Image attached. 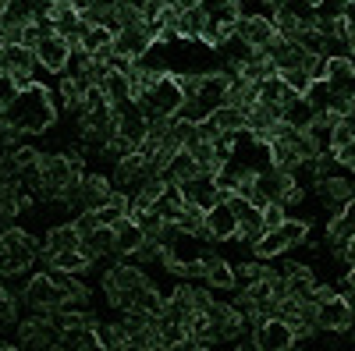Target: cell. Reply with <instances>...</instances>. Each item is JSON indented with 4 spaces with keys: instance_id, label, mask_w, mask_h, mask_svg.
<instances>
[{
    "instance_id": "6da1fadb",
    "label": "cell",
    "mask_w": 355,
    "mask_h": 351,
    "mask_svg": "<svg viewBox=\"0 0 355 351\" xmlns=\"http://www.w3.org/2000/svg\"><path fill=\"white\" fill-rule=\"evenodd\" d=\"M0 121L15 132H21V135H40L57 121V103H53V96L43 82L21 85V89L0 107Z\"/></svg>"
},
{
    "instance_id": "7a4b0ae2",
    "label": "cell",
    "mask_w": 355,
    "mask_h": 351,
    "mask_svg": "<svg viewBox=\"0 0 355 351\" xmlns=\"http://www.w3.org/2000/svg\"><path fill=\"white\" fill-rule=\"evenodd\" d=\"M135 103H139V110L150 117V121H153V117H174L178 110H182V103H185L182 82H178L174 71H164L150 89H142L135 96Z\"/></svg>"
},
{
    "instance_id": "3957f363",
    "label": "cell",
    "mask_w": 355,
    "mask_h": 351,
    "mask_svg": "<svg viewBox=\"0 0 355 351\" xmlns=\"http://www.w3.org/2000/svg\"><path fill=\"white\" fill-rule=\"evenodd\" d=\"M4 245H8V259H4V267H0V280L25 273L36 262L40 249H43L33 234L21 231V227H4Z\"/></svg>"
},
{
    "instance_id": "277c9868",
    "label": "cell",
    "mask_w": 355,
    "mask_h": 351,
    "mask_svg": "<svg viewBox=\"0 0 355 351\" xmlns=\"http://www.w3.org/2000/svg\"><path fill=\"white\" fill-rule=\"evenodd\" d=\"M36 50L25 46V43H4L0 46V75H8L18 89L21 85H33L36 82Z\"/></svg>"
},
{
    "instance_id": "5b68a950",
    "label": "cell",
    "mask_w": 355,
    "mask_h": 351,
    "mask_svg": "<svg viewBox=\"0 0 355 351\" xmlns=\"http://www.w3.org/2000/svg\"><path fill=\"white\" fill-rule=\"evenodd\" d=\"M21 302L28 309H64L68 305V295L61 284H53V277L43 270V273H33L21 287Z\"/></svg>"
},
{
    "instance_id": "8992f818",
    "label": "cell",
    "mask_w": 355,
    "mask_h": 351,
    "mask_svg": "<svg viewBox=\"0 0 355 351\" xmlns=\"http://www.w3.org/2000/svg\"><path fill=\"white\" fill-rule=\"evenodd\" d=\"M249 327L256 334L259 351H288V348L299 344V341H295V327L284 323V319H277V316H266V319L263 316H252Z\"/></svg>"
},
{
    "instance_id": "52a82bcc",
    "label": "cell",
    "mask_w": 355,
    "mask_h": 351,
    "mask_svg": "<svg viewBox=\"0 0 355 351\" xmlns=\"http://www.w3.org/2000/svg\"><path fill=\"white\" fill-rule=\"evenodd\" d=\"M234 36L242 43H249L252 50H266L274 39H277V28H274V18L263 15V11H245L239 21H234Z\"/></svg>"
},
{
    "instance_id": "ba28073f",
    "label": "cell",
    "mask_w": 355,
    "mask_h": 351,
    "mask_svg": "<svg viewBox=\"0 0 355 351\" xmlns=\"http://www.w3.org/2000/svg\"><path fill=\"white\" fill-rule=\"evenodd\" d=\"M36 61H40V68H43L46 75L61 78V75L68 71V61H71V39L57 36V33L43 36V39L36 43Z\"/></svg>"
},
{
    "instance_id": "9c48e42d",
    "label": "cell",
    "mask_w": 355,
    "mask_h": 351,
    "mask_svg": "<svg viewBox=\"0 0 355 351\" xmlns=\"http://www.w3.org/2000/svg\"><path fill=\"white\" fill-rule=\"evenodd\" d=\"M352 323H355V316H352V305H348L345 295H331V298L316 302V330L345 334Z\"/></svg>"
},
{
    "instance_id": "30bf717a",
    "label": "cell",
    "mask_w": 355,
    "mask_h": 351,
    "mask_svg": "<svg viewBox=\"0 0 355 351\" xmlns=\"http://www.w3.org/2000/svg\"><path fill=\"white\" fill-rule=\"evenodd\" d=\"M316 192H320L323 210H327L331 217H338L341 206L355 195V185H352V178H345V174H327V178L316 181Z\"/></svg>"
},
{
    "instance_id": "8fae6325",
    "label": "cell",
    "mask_w": 355,
    "mask_h": 351,
    "mask_svg": "<svg viewBox=\"0 0 355 351\" xmlns=\"http://www.w3.org/2000/svg\"><path fill=\"white\" fill-rule=\"evenodd\" d=\"M323 82L331 85L334 100L348 103V100L355 96V64H352V57H331V61H327V75H323Z\"/></svg>"
},
{
    "instance_id": "7c38bea8",
    "label": "cell",
    "mask_w": 355,
    "mask_h": 351,
    "mask_svg": "<svg viewBox=\"0 0 355 351\" xmlns=\"http://www.w3.org/2000/svg\"><path fill=\"white\" fill-rule=\"evenodd\" d=\"M206 231H210L214 242H231V238H239V217H234V210H231L227 199L214 202V206L206 210Z\"/></svg>"
},
{
    "instance_id": "4fadbf2b",
    "label": "cell",
    "mask_w": 355,
    "mask_h": 351,
    "mask_svg": "<svg viewBox=\"0 0 355 351\" xmlns=\"http://www.w3.org/2000/svg\"><path fill=\"white\" fill-rule=\"evenodd\" d=\"M110 192H114V185L103 178V174H85L82 188H78V206L82 210H100L110 199Z\"/></svg>"
},
{
    "instance_id": "5bb4252c",
    "label": "cell",
    "mask_w": 355,
    "mask_h": 351,
    "mask_svg": "<svg viewBox=\"0 0 355 351\" xmlns=\"http://www.w3.org/2000/svg\"><path fill=\"white\" fill-rule=\"evenodd\" d=\"M202 167H199V160L185 150V145H182V150H178L171 160H167V167L160 170V178L167 181V185H182V181H189V178H196V174H199Z\"/></svg>"
},
{
    "instance_id": "9a60e30c",
    "label": "cell",
    "mask_w": 355,
    "mask_h": 351,
    "mask_svg": "<svg viewBox=\"0 0 355 351\" xmlns=\"http://www.w3.org/2000/svg\"><path fill=\"white\" fill-rule=\"evenodd\" d=\"M114 238H117V245H114L117 255H135L146 245V231L132 217H121V220L114 224Z\"/></svg>"
},
{
    "instance_id": "2e32d148",
    "label": "cell",
    "mask_w": 355,
    "mask_h": 351,
    "mask_svg": "<svg viewBox=\"0 0 355 351\" xmlns=\"http://www.w3.org/2000/svg\"><path fill=\"white\" fill-rule=\"evenodd\" d=\"M202 284H210V287H217V291H234L239 287V273H234V267L227 259H220L217 252L206 259V277H202Z\"/></svg>"
},
{
    "instance_id": "e0dca14e",
    "label": "cell",
    "mask_w": 355,
    "mask_h": 351,
    "mask_svg": "<svg viewBox=\"0 0 355 351\" xmlns=\"http://www.w3.org/2000/svg\"><path fill=\"white\" fill-rule=\"evenodd\" d=\"M50 25H53V33L57 36H64V39H78V33H82V15H78V8L75 4H53V11H50Z\"/></svg>"
},
{
    "instance_id": "ac0fdd59",
    "label": "cell",
    "mask_w": 355,
    "mask_h": 351,
    "mask_svg": "<svg viewBox=\"0 0 355 351\" xmlns=\"http://www.w3.org/2000/svg\"><path fill=\"white\" fill-rule=\"evenodd\" d=\"M114 245H117L114 227H96V231L82 234V245H78V249L96 262V259H103V255H117V252H114Z\"/></svg>"
},
{
    "instance_id": "d6986e66",
    "label": "cell",
    "mask_w": 355,
    "mask_h": 351,
    "mask_svg": "<svg viewBox=\"0 0 355 351\" xmlns=\"http://www.w3.org/2000/svg\"><path fill=\"white\" fill-rule=\"evenodd\" d=\"M295 96H299V93H291L281 75H270V78L256 82V100H259V103H270V107H277V110H281L284 103H291Z\"/></svg>"
},
{
    "instance_id": "ffe728a7",
    "label": "cell",
    "mask_w": 355,
    "mask_h": 351,
    "mask_svg": "<svg viewBox=\"0 0 355 351\" xmlns=\"http://www.w3.org/2000/svg\"><path fill=\"white\" fill-rule=\"evenodd\" d=\"M313 121H316V110L309 107L306 96H295L291 103L281 107V125H288V128H295V132H306Z\"/></svg>"
},
{
    "instance_id": "44dd1931",
    "label": "cell",
    "mask_w": 355,
    "mask_h": 351,
    "mask_svg": "<svg viewBox=\"0 0 355 351\" xmlns=\"http://www.w3.org/2000/svg\"><path fill=\"white\" fill-rule=\"evenodd\" d=\"M78 245H82V234H78L75 220L53 224L46 231V238H43V249H50V252H68V249H78Z\"/></svg>"
},
{
    "instance_id": "7402d4cb",
    "label": "cell",
    "mask_w": 355,
    "mask_h": 351,
    "mask_svg": "<svg viewBox=\"0 0 355 351\" xmlns=\"http://www.w3.org/2000/svg\"><path fill=\"white\" fill-rule=\"evenodd\" d=\"M61 348H64V351H89V348H100L96 323H82V327L61 330Z\"/></svg>"
},
{
    "instance_id": "603a6c76",
    "label": "cell",
    "mask_w": 355,
    "mask_h": 351,
    "mask_svg": "<svg viewBox=\"0 0 355 351\" xmlns=\"http://www.w3.org/2000/svg\"><path fill=\"white\" fill-rule=\"evenodd\" d=\"M206 11H202V4H196V8H189V11H182V18H178V39H189V43H199V36H202V28H206Z\"/></svg>"
},
{
    "instance_id": "cb8c5ba5",
    "label": "cell",
    "mask_w": 355,
    "mask_h": 351,
    "mask_svg": "<svg viewBox=\"0 0 355 351\" xmlns=\"http://www.w3.org/2000/svg\"><path fill=\"white\" fill-rule=\"evenodd\" d=\"M100 89H103V96H107L110 103L135 100V96H132V82H128V75H125V71H114V68H107V71H103Z\"/></svg>"
},
{
    "instance_id": "d4e9b609",
    "label": "cell",
    "mask_w": 355,
    "mask_h": 351,
    "mask_svg": "<svg viewBox=\"0 0 355 351\" xmlns=\"http://www.w3.org/2000/svg\"><path fill=\"white\" fill-rule=\"evenodd\" d=\"M114 43V28H107V25H82V33H78V46L93 57V53H100L103 46H110Z\"/></svg>"
},
{
    "instance_id": "484cf974",
    "label": "cell",
    "mask_w": 355,
    "mask_h": 351,
    "mask_svg": "<svg viewBox=\"0 0 355 351\" xmlns=\"http://www.w3.org/2000/svg\"><path fill=\"white\" fill-rule=\"evenodd\" d=\"M284 252H288V245H284V238H281L277 227H274V231H263L259 238H256V245H252V255L263 259V262H270V259H277V255H284Z\"/></svg>"
},
{
    "instance_id": "4316f807",
    "label": "cell",
    "mask_w": 355,
    "mask_h": 351,
    "mask_svg": "<svg viewBox=\"0 0 355 351\" xmlns=\"http://www.w3.org/2000/svg\"><path fill=\"white\" fill-rule=\"evenodd\" d=\"M114 11H117V0H93V4L82 11V21L85 25H107V28H114Z\"/></svg>"
},
{
    "instance_id": "83f0119b",
    "label": "cell",
    "mask_w": 355,
    "mask_h": 351,
    "mask_svg": "<svg viewBox=\"0 0 355 351\" xmlns=\"http://www.w3.org/2000/svg\"><path fill=\"white\" fill-rule=\"evenodd\" d=\"M210 117L217 121V128H220V132H239V128H249V121H245V110H242V107H231V103L217 107Z\"/></svg>"
},
{
    "instance_id": "f1b7e54d",
    "label": "cell",
    "mask_w": 355,
    "mask_h": 351,
    "mask_svg": "<svg viewBox=\"0 0 355 351\" xmlns=\"http://www.w3.org/2000/svg\"><path fill=\"white\" fill-rule=\"evenodd\" d=\"M277 231H281V238H284V245H288V249L306 245V242H309V220H302V217H288Z\"/></svg>"
},
{
    "instance_id": "f546056e",
    "label": "cell",
    "mask_w": 355,
    "mask_h": 351,
    "mask_svg": "<svg viewBox=\"0 0 355 351\" xmlns=\"http://www.w3.org/2000/svg\"><path fill=\"white\" fill-rule=\"evenodd\" d=\"M96 337H100V348H110V351L128 344V330L121 323H96Z\"/></svg>"
},
{
    "instance_id": "4dcf8cb0",
    "label": "cell",
    "mask_w": 355,
    "mask_h": 351,
    "mask_svg": "<svg viewBox=\"0 0 355 351\" xmlns=\"http://www.w3.org/2000/svg\"><path fill=\"white\" fill-rule=\"evenodd\" d=\"M281 4H284L295 18H302V25H316V8H320V0H281Z\"/></svg>"
},
{
    "instance_id": "1f68e13d",
    "label": "cell",
    "mask_w": 355,
    "mask_h": 351,
    "mask_svg": "<svg viewBox=\"0 0 355 351\" xmlns=\"http://www.w3.org/2000/svg\"><path fill=\"white\" fill-rule=\"evenodd\" d=\"M281 78H284V85H288V89H291V93H299V96L309 89V82H313L306 68H291V71H281Z\"/></svg>"
},
{
    "instance_id": "d6a6232c",
    "label": "cell",
    "mask_w": 355,
    "mask_h": 351,
    "mask_svg": "<svg viewBox=\"0 0 355 351\" xmlns=\"http://www.w3.org/2000/svg\"><path fill=\"white\" fill-rule=\"evenodd\" d=\"M11 153V160L18 163V170H25V167H36L40 163V150H36V145H15V150H8Z\"/></svg>"
},
{
    "instance_id": "836d02e7",
    "label": "cell",
    "mask_w": 355,
    "mask_h": 351,
    "mask_svg": "<svg viewBox=\"0 0 355 351\" xmlns=\"http://www.w3.org/2000/svg\"><path fill=\"white\" fill-rule=\"evenodd\" d=\"M284 220H288V210L281 206V202H266V206H263V227H266V231L281 227Z\"/></svg>"
},
{
    "instance_id": "e575fe53",
    "label": "cell",
    "mask_w": 355,
    "mask_h": 351,
    "mask_svg": "<svg viewBox=\"0 0 355 351\" xmlns=\"http://www.w3.org/2000/svg\"><path fill=\"white\" fill-rule=\"evenodd\" d=\"M121 217H128L121 206H114V202H103V206L96 210V220H100V227H114Z\"/></svg>"
},
{
    "instance_id": "d590c367",
    "label": "cell",
    "mask_w": 355,
    "mask_h": 351,
    "mask_svg": "<svg viewBox=\"0 0 355 351\" xmlns=\"http://www.w3.org/2000/svg\"><path fill=\"white\" fill-rule=\"evenodd\" d=\"M334 156H338V163H341V167H348V170L355 174V138H348L345 145H338Z\"/></svg>"
},
{
    "instance_id": "8d00e7d4",
    "label": "cell",
    "mask_w": 355,
    "mask_h": 351,
    "mask_svg": "<svg viewBox=\"0 0 355 351\" xmlns=\"http://www.w3.org/2000/svg\"><path fill=\"white\" fill-rule=\"evenodd\" d=\"M231 305H234V312H239V316H245V319H252V316H256V302H252V298L245 295V291H242V295L234 298Z\"/></svg>"
},
{
    "instance_id": "74e56055",
    "label": "cell",
    "mask_w": 355,
    "mask_h": 351,
    "mask_svg": "<svg viewBox=\"0 0 355 351\" xmlns=\"http://www.w3.org/2000/svg\"><path fill=\"white\" fill-rule=\"evenodd\" d=\"M345 21L355 28V0H345Z\"/></svg>"
},
{
    "instance_id": "f35d334b",
    "label": "cell",
    "mask_w": 355,
    "mask_h": 351,
    "mask_svg": "<svg viewBox=\"0 0 355 351\" xmlns=\"http://www.w3.org/2000/svg\"><path fill=\"white\" fill-rule=\"evenodd\" d=\"M345 259L355 262V234H348V242H345Z\"/></svg>"
},
{
    "instance_id": "ab89813d",
    "label": "cell",
    "mask_w": 355,
    "mask_h": 351,
    "mask_svg": "<svg viewBox=\"0 0 355 351\" xmlns=\"http://www.w3.org/2000/svg\"><path fill=\"white\" fill-rule=\"evenodd\" d=\"M4 259H8V245H4V231H0V267H4Z\"/></svg>"
},
{
    "instance_id": "60d3db41",
    "label": "cell",
    "mask_w": 355,
    "mask_h": 351,
    "mask_svg": "<svg viewBox=\"0 0 355 351\" xmlns=\"http://www.w3.org/2000/svg\"><path fill=\"white\" fill-rule=\"evenodd\" d=\"M252 4H263V8H266V11H274V8H277V4H281V0H252Z\"/></svg>"
},
{
    "instance_id": "b9f144b4",
    "label": "cell",
    "mask_w": 355,
    "mask_h": 351,
    "mask_svg": "<svg viewBox=\"0 0 355 351\" xmlns=\"http://www.w3.org/2000/svg\"><path fill=\"white\" fill-rule=\"evenodd\" d=\"M348 57H352V64H355V36H352V53Z\"/></svg>"
},
{
    "instance_id": "7bdbcfd3",
    "label": "cell",
    "mask_w": 355,
    "mask_h": 351,
    "mask_svg": "<svg viewBox=\"0 0 355 351\" xmlns=\"http://www.w3.org/2000/svg\"><path fill=\"white\" fill-rule=\"evenodd\" d=\"M53 4H75V0H53Z\"/></svg>"
},
{
    "instance_id": "ee69618b",
    "label": "cell",
    "mask_w": 355,
    "mask_h": 351,
    "mask_svg": "<svg viewBox=\"0 0 355 351\" xmlns=\"http://www.w3.org/2000/svg\"><path fill=\"white\" fill-rule=\"evenodd\" d=\"M0 46H4V43H0Z\"/></svg>"
}]
</instances>
